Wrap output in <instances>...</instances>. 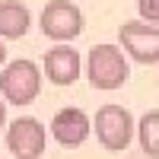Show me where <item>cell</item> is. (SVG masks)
<instances>
[{"mask_svg":"<svg viewBox=\"0 0 159 159\" xmlns=\"http://www.w3.org/2000/svg\"><path fill=\"white\" fill-rule=\"evenodd\" d=\"M127 76H130V64L118 45H111V42L92 45L89 57H86V80L92 89H102V92L121 89L127 83Z\"/></svg>","mask_w":159,"mask_h":159,"instance_id":"6da1fadb","label":"cell"},{"mask_svg":"<svg viewBox=\"0 0 159 159\" xmlns=\"http://www.w3.org/2000/svg\"><path fill=\"white\" fill-rule=\"evenodd\" d=\"M42 92V70L35 61H13L0 70V96L13 105H32Z\"/></svg>","mask_w":159,"mask_h":159,"instance_id":"7a4b0ae2","label":"cell"},{"mask_svg":"<svg viewBox=\"0 0 159 159\" xmlns=\"http://www.w3.org/2000/svg\"><path fill=\"white\" fill-rule=\"evenodd\" d=\"M92 127H96V140L105 150H111V153L127 150L130 140H134V130H137L134 115H130L127 108H121V105H102V108L96 111Z\"/></svg>","mask_w":159,"mask_h":159,"instance_id":"3957f363","label":"cell"},{"mask_svg":"<svg viewBox=\"0 0 159 159\" xmlns=\"http://www.w3.org/2000/svg\"><path fill=\"white\" fill-rule=\"evenodd\" d=\"M38 25H42L45 38H54L57 45H67L70 38H76L83 32V13L70 0H48L42 16H38Z\"/></svg>","mask_w":159,"mask_h":159,"instance_id":"277c9868","label":"cell"},{"mask_svg":"<svg viewBox=\"0 0 159 159\" xmlns=\"http://www.w3.org/2000/svg\"><path fill=\"white\" fill-rule=\"evenodd\" d=\"M118 38H121V48L137 64H159V25L143 19H127L118 29Z\"/></svg>","mask_w":159,"mask_h":159,"instance_id":"5b68a950","label":"cell"},{"mask_svg":"<svg viewBox=\"0 0 159 159\" xmlns=\"http://www.w3.org/2000/svg\"><path fill=\"white\" fill-rule=\"evenodd\" d=\"M45 127L35 118H16L7 127V150L13 159H38L45 153Z\"/></svg>","mask_w":159,"mask_h":159,"instance_id":"8992f818","label":"cell"},{"mask_svg":"<svg viewBox=\"0 0 159 159\" xmlns=\"http://www.w3.org/2000/svg\"><path fill=\"white\" fill-rule=\"evenodd\" d=\"M42 64H45L48 83H54V86H73L83 73V57L73 45H54Z\"/></svg>","mask_w":159,"mask_h":159,"instance_id":"52a82bcc","label":"cell"},{"mask_svg":"<svg viewBox=\"0 0 159 159\" xmlns=\"http://www.w3.org/2000/svg\"><path fill=\"white\" fill-rule=\"evenodd\" d=\"M89 130H92V121L86 118L83 108H61L54 118H51V137H54L64 150L83 147Z\"/></svg>","mask_w":159,"mask_h":159,"instance_id":"ba28073f","label":"cell"},{"mask_svg":"<svg viewBox=\"0 0 159 159\" xmlns=\"http://www.w3.org/2000/svg\"><path fill=\"white\" fill-rule=\"evenodd\" d=\"M32 25V13L19 0H0V38H22Z\"/></svg>","mask_w":159,"mask_h":159,"instance_id":"9c48e42d","label":"cell"},{"mask_svg":"<svg viewBox=\"0 0 159 159\" xmlns=\"http://www.w3.org/2000/svg\"><path fill=\"white\" fill-rule=\"evenodd\" d=\"M137 140H140L143 156L159 159V108L147 111V115L137 121Z\"/></svg>","mask_w":159,"mask_h":159,"instance_id":"30bf717a","label":"cell"},{"mask_svg":"<svg viewBox=\"0 0 159 159\" xmlns=\"http://www.w3.org/2000/svg\"><path fill=\"white\" fill-rule=\"evenodd\" d=\"M137 10H140V19L143 22L159 25V0H137Z\"/></svg>","mask_w":159,"mask_h":159,"instance_id":"8fae6325","label":"cell"},{"mask_svg":"<svg viewBox=\"0 0 159 159\" xmlns=\"http://www.w3.org/2000/svg\"><path fill=\"white\" fill-rule=\"evenodd\" d=\"M7 127V99L0 96V130Z\"/></svg>","mask_w":159,"mask_h":159,"instance_id":"7c38bea8","label":"cell"},{"mask_svg":"<svg viewBox=\"0 0 159 159\" xmlns=\"http://www.w3.org/2000/svg\"><path fill=\"white\" fill-rule=\"evenodd\" d=\"M7 67V45H3V38H0V70Z\"/></svg>","mask_w":159,"mask_h":159,"instance_id":"4fadbf2b","label":"cell"}]
</instances>
